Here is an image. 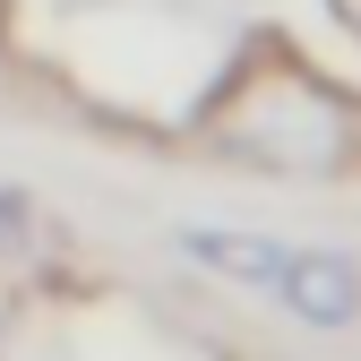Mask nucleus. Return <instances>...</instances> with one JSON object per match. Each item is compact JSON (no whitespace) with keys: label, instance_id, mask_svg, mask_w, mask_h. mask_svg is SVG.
Returning <instances> with one entry per match:
<instances>
[{"label":"nucleus","instance_id":"obj_1","mask_svg":"<svg viewBox=\"0 0 361 361\" xmlns=\"http://www.w3.org/2000/svg\"><path fill=\"white\" fill-rule=\"evenodd\" d=\"M207 138L258 172H336V164H353V112L310 69L267 61L224 86V104L207 112Z\"/></svg>","mask_w":361,"mask_h":361},{"label":"nucleus","instance_id":"obj_2","mask_svg":"<svg viewBox=\"0 0 361 361\" xmlns=\"http://www.w3.org/2000/svg\"><path fill=\"white\" fill-rule=\"evenodd\" d=\"M301 327H353L361 319V267L336 250H284V276L267 284Z\"/></svg>","mask_w":361,"mask_h":361},{"label":"nucleus","instance_id":"obj_3","mask_svg":"<svg viewBox=\"0 0 361 361\" xmlns=\"http://www.w3.org/2000/svg\"><path fill=\"white\" fill-rule=\"evenodd\" d=\"M180 250H190L198 267H215V276L258 284V293L284 276V241H258V233H180Z\"/></svg>","mask_w":361,"mask_h":361},{"label":"nucleus","instance_id":"obj_4","mask_svg":"<svg viewBox=\"0 0 361 361\" xmlns=\"http://www.w3.org/2000/svg\"><path fill=\"white\" fill-rule=\"evenodd\" d=\"M336 18H344V26H361V0H336Z\"/></svg>","mask_w":361,"mask_h":361}]
</instances>
